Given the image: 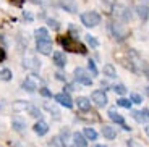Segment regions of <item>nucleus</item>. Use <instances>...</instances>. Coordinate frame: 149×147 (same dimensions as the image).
<instances>
[{
    "instance_id": "f257e3e1",
    "label": "nucleus",
    "mask_w": 149,
    "mask_h": 147,
    "mask_svg": "<svg viewBox=\"0 0 149 147\" xmlns=\"http://www.w3.org/2000/svg\"><path fill=\"white\" fill-rule=\"evenodd\" d=\"M58 42L62 44V47H63L65 50H68V52H78V53H81V55H84L86 52H88L81 42L74 41L71 36H60Z\"/></svg>"
},
{
    "instance_id": "f03ea898",
    "label": "nucleus",
    "mask_w": 149,
    "mask_h": 147,
    "mask_svg": "<svg viewBox=\"0 0 149 147\" xmlns=\"http://www.w3.org/2000/svg\"><path fill=\"white\" fill-rule=\"evenodd\" d=\"M81 23L86 28H94L101 23V15L96 11H84L81 13Z\"/></svg>"
},
{
    "instance_id": "7ed1b4c3",
    "label": "nucleus",
    "mask_w": 149,
    "mask_h": 147,
    "mask_svg": "<svg viewBox=\"0 0 149 147\" xmlns=\"http://www.w3.org/2000/svg\"><path fill=\"white\" fill-rule=\"evenodd\" d=\"M74 79L83 86H91L93 84V78L86 73V70H83V68H76V70H74Z\"/></svg>"
},
{
    "instance_id": "20e7f679",
    "label": "nucleus",
    "mask_w": 149,
    "mask_h": 147,
    "mask_svg": "<svg viewBox=\"0 0 149 147\" xmlns=\"http://www.w3.org/2000/svg\"><path fill=\"white\" fill-rule=\"evenodd\" d=\"M21 87L24 89V91H28V92L37 91V89H39V79H37L34 74H29V76H26V79L23 81Z\"/></svg>"
},
{
    "instance_id": "39448f33",
    "label": "nucleus",
    "mask_w": 149,
    "mask_h": 147,
    "mask_svg": "<svg viewBox=\"0 0 149 147\" xmlns=\"http://www.w3.org/2000/svg\"><path fill=\"white\" fill-rule=\"evenodd\" d=\"M91 100H93L94 103H96L97 107H105L107 105V94H105L104 91H94L93 94H91Z\"/></svg>"
},
{
    "instance_id": "423d86ee",
    "label": "nucleus",
    "mask_w": 149,
    "mask_h": 147,
    "mask_svg": "<svg viewBox=\"0 0 149 147\" xmlns=\"http://www.w3.org/2000/svg\"><path fill=\"white\" fill-rule=\"evenodd\" d=\"M23 65H24V68L33 70V71H37L39 68H41V62H39V60H37L34 55H26V57H24Z\"/></svg>"
},
{
    "instance_id": "0eeeda50",
    "label": "nucleus",
    "mask_w": 149,
    "mask_h": 147,
    "mask_svg": "<svg viewBox=\"0 0 149 147\" xmlns=\"http://www.w3.org/2000/svg\"><path fill=\"white\" fill-rule=\"evenodd\" d=\"M36 49L39 53H42V55H50L54 50L52 47V41H37L36 44Z\"/></svg>"
},
{
    "instance_id": "6e6552de",
    "label": "nucleus",
    "mask_w": 149,
    "mask_h": 147,
    "mask_svg": "<svg viewBox=\"0 0 149 147\" xmlns=\"http://www.w3.org/2000/svg\"><path fill=\"white\" fill-rule=\"evenodd\" d=\"M54 99H55V102H58L60 105L67 107V108H71V107H73V100L68 96V92H60V94H57Z\"/></svg>"
},
{
    "instance_id": "1a4fd4ad",
    "label": "nucleus",
    "mask_w": 149,
    "mask_h": 147,
    "mask_svg": "<svg viewBox=\"0 0 149 147\" xmlns=\"http://www.w3.org/2000/svg\"><path fill=\"white\" fill-rule=\"evenodd\" d=\"M136 13H138V16L143 19V21H146V19L149 18V7L146 2H141V3L136 5Z\"/></svg>"
},
{
    "instance_id": "9d476101",
    "label": "nucleus",
    "mask_w": 149,
    "mask_h": 147,
    "mask_svg": "<svg viewBox=\"0 0 149 147\" xmlns=\"http://www.w3.org/2000/svg\"><path fill=\"white\" fill-rule=\"evenodd\" d=\"M133 118L139 123H149V110L148 108H143L139 112H133Z\"/></svg>"
},
{
    "instance_id": "9b49d317",
    "label": "nucleus",
    "mask_w": 149,
    "mask_h": 147,
    "mask_svg": "<svg viewBox=\"0 0 149 147\" xmlns=\"http://www.w3.org/2000/svg\"><path fill=\"white\" fill-rule=\"evenodd\" d=\"M52 58H54V63H55L58 68H65V66H67V58H65L63 52H54Z\"/></svg>"
},
{
    "instance_id": "f8f14e48",
    "label": "nucleus",
    "mask_w": 149,
    "mask_h": 147,
    "mask_svg": "<svg viewBox=\"0 0 149 147\" xmlns=\"http://www.w3.org/2000/svg\"><path fill=\"white\" fill-rule=\"evenodd\" d=\"M76 105L81 112H89L91 110V100L88 97H78L76 99Z\"/></svg>"
},
{
    "instance_id": "ddd939ff",
    "label": "nucleus",
    "mask_w": 149,
    "mask_h": 147,
    "mask_svg": "<svg viewBox=\"0 0 149 147\" xmlns=\"http://www.w3.org/2000/svg\"><path fill=\"white\" fill-rule=\"evenodd\" d=\"M109 118H110L112 121L118 123V125H125V120H123V116L117 112L115 107H112V108H109Z\"/></svg>"
},
{
    "instance_id": "4468645a",
    "label": "nucleus",
    "mask_w": 149,
    "mask_h": 147,
    "mask_svg": "<svg viewBox=\"0 0 149 147\" xmlns=\"http://www.w3.org/2000/svg\"><path fill=\"white\" fill-rule=\"evenodd\" d=\"M47 131H49V125L45 121H42V120H39V121L34 125V132H36V134H39V136L47 134Z\"/></svg>"
},
{
    "instance_id": "2eb2a0df",
    "label": "nucleus",
    "mask_w": 149,
    "mask_h": 147,
    "mask_svg": "<svg viewBox=\"0 0 149 147\" xmlns=\"http://www.w3.org/2000/svg\"><path fill=\"white\" fill-rule=\"evenodd\" d=\"M60 5L65 8V11H70V13H76V10H78L74 0H60Z\"/></svg>"
},
{
    "instance_id": "dca6fc26",
    "label": "nucleus",
    "mask_w": 149,
    "mask_h": 147,
    "mask_svg": "<svg viewBox=\"0 0 149 147\" xmlns=\"http://www.w3.org/2000/svg\"><path fill=\"white\" fill-rule=\"evenodd\" d=\"M88 142H86L84 136H83L81 132H74L73 134V147H86Z\"/></svg>"
},
{
    "instance_id": "f3484780",
    "label": "nucleus",
    "mask_w": 149,
    "mask_h": 147,
    "mask_svg": "<svg viewBox=\"0 0 149 147\" xmlns=\"http://www.w3.org/2000/svg\"><path fill=\"white\" fill-rule=\"evenodd\" d=\"M102 134H104L105 139H110V141L117 137V131H115V128H112V126H109V125H105L104 128H102Z\"/></svg>"
},
{
    "instance_id": "a211bd4d",
    "label": "nucleus",
    "mask_w": 149,
    "mask_h": 147,
    "mask_svg": "<svg viewBox=\"0 0 149 147\" xmlns=\"http://www.w3.org/2000/svg\"><path fill=\"white\" fill-rule=\"evenodd\" d=\"M34 34H36L37 41H50V37H49V31L45 29V28H37Z\"/></svg>"
},
{
    "instance_id": "6ab92c4d",
    "label": "nucleus",
    "mask_w": 149,
    "mask_h": 147,
    "mask_svg": "<svg viewBox=\"0 0 149 147\" xmlns=\"http://www.w3.org/2000/svg\"><path fill=\"white\" fill-rule=\"evenodd\" d=\"M104 76H107V78H115L117 76V70L113 68V65H112V63L104 65Z\"/></svg>"
},
{
    "instance_id": "aec40b11",
    "label": "nucleus",
    "mask_w": 149,
    "mask_h": 147,
    "mask_svg": "<svg viewBox=\"0 0 149 147\" xmlns=\"http://www.w3.org/2000/svg\"><path fill=\"white\" fill-rule=\"evenodd\" d=\"M24 112H28V113H29L33 118H39V116H41L39 108H37V107H34V105H29V103H28V107H26V110H24Z\"/></svg>"
},
{
    "instance_id": "412c9836",
    "label": "nucleus",
    "mask_w": 149,
    "mask_h": 147,
    "mask_svg": "<svg viewBox=\"0 0 149 147\" xmlns=\"http://www.w3.org/2000/svg\"><path fill=\"white\" fill-rule=\"evenodd\" d=\"M112 28H113V34H115V36L118 37L120 41H122V39H125V36L128 34L127 31H122V28H120V24H113Z\"/></svg>"
},
{
    "instance_id": "4be33fe9",
    "label": "nucleus",
    "mask_w": 149,
    "mask_h": 147,
    "mask_svg": "<svg viewBox=\"0 0 149 147\" xmlns=\"http://www.w3.org/2000/svg\"><path fill=\"white\" fill-rule=\"evenodd\" d=\"M11 76H13V74H11V71L8 70V68H2V70H0V79H2V81H10Z\"/></svg>"
},
{
    "instance_id": "5701e85b",
    "label": "nucleus",
    "mask_w": 149,
    "mask_h": 147,
    "mask_svg": "<svg viewBox=\"0 0 149 147\" xmlns=\"http://www.w3.org/2000/svg\"><path fill=\"white\" fill-rule=\"evenodd\" d=\"M84 137L86 139H89V141H94L97 137V132L94 131L93 128H84Z\"/></svg>"
},
{
    "instance_id": "b1692460",
    "label": "nucleus",
    "mask_w": 149,
    "mask_h": 147,
    "mask_svg": "<svg viewBox=\"0 0 149 147\" xmlns=\"http://www.w3.org/2000/svg\"><path fill=\"white\" fill-rule=\"evenodd\" d=\"M84 37H86V42H88V44H89L91 47H94V49H96L97 45H99V42H97V39H96L94 36H91V34H86Z\"/></svg>"
},
{
    "instance_id": "393cba45",
    "label": "nucleus",
    "mask_w": 149,
    "mask_h": 147,
    "mask_svg": "<svg viewBox=\"0 0 149 147\" xmlns=\"http://www.w3.org/2000/svg\"><path fill=\"white\" fill-rule=\"evenodd\" d=\"M44 107H45V110H49L50 113H54V118H55V120H58V118H60V113H58V110H57V108H55L54 105H50V103H45Z\"/></svg>"
},
{
    "instance_id": "a878e982",
    "label": "nucleus",
    "mask_w": 149,
    "mask_h": 147,
    "mask_svg": "<svg viewBox=\"0 0 149 147\" xmlns=\"http://www.w3.org/2000/svg\"><path fill=\"white\" fill-rule=\"evenodd\" d=\"M24 128H26V125H24L23 121H19V120H13V129H15V131L21 132Z\"/></svg>"
},
{
    "instance_id": "bb28decb",
    "label": "nucleus",
    "mask_w": 149,
    "mask_h": 147,
    "mask_svg": "<svg viewBox=\"0 0 149 147\" xmlns=\"http://www.w3.org/2000/svg\"><path fill=\"white\" fill-rule=\"evenodd\" d=\"M26 107H28V103H26V102H23V100H19V102L13 103V110H15V112H19V110H26Z\"/></svg>"
},
{
    "instance_id": "cd10ccee",
    "label": "nucleus",
    "mask_w": 149,
    "mask_h": 147,
    "mask_svg": "<svg viewBox=\"0 0 149 147\" xmlns=\"http://www.w3.org/2000/svg\"><path fill=\"white\" fill-rule=\"evenodd\" d=\"M117 105H118V107H123V108H131V102H130L128 99H123V97L117 100Z\"/></svg>"
},
{
    "instance_id": "c85d7f7f",
    "label": "nucleus",
    "mask_w": 149,
    "mask_h": 147,
    "mask_svg": "<svg viewBox=\"0 0 149 147\" xmlns=\"http://www.w3.org/2000/svg\"><path fill=\"white\" fill-rule=\"evenodd\" d=\"M88 68H89V71H91V74H93V76H97V74H99V71H97V68H96V63H94V60H89V62H88Z\"/></svg>"
},
{
    "instance_id": "c756f323",
    "label": "nucleus",
    "mask_w": 149,
    "mask_h": 147,
    "mask_svg": "<svg viewBox=\"0 0 149 147\" xmlns=\"http://www.w3.org/2000/svg\"><path fill=\"white\" fill-rule=\"evenodd\" d=\"M113 91H115L117 94H120V96H125V94H127V87L123 84H115L113 86Z\"/></svg>"
},
{
    "instance_id": "7c9ffc66",
    "label": "nucleus",
    "mask_w": 149,
    "mask_h": 147,
    "mask_svg": "<svg viewBox=\"0 0 149 147\" xmlns=\"http://www.w3.org/2000/svg\"><path fill=\"white\" fill-rule=\"evenodd\" d=\"M47 24L50 26V28H52L54 31H58V29H60V23L57 21V19H52V18H49V19H47Z\"/></svg>"
},
{
    "instance_id": "2f4dec72",
    "label": "nucleus",
    "mask_w": 149,
    "mask_h": 147,
    "mask_svg": "<svg viewBox=\"0 0 149 147\" xmlns=\"http://www.w3.org/2000/svg\"><path fill=\"white\" fill-rule=\"evenodd\" d=\"M141 102H143V97L139 94H136V92H133L131 94V103H141Z\"/></svg>"
},
{
    "instance_id": "473e14b6",
    "label": "nucleus",
    "mask_w": 149,
    "mask_h": 147,
    "mask_svg": "<svg viewBox=\"0 0 149 147\" xmlns=\"http://www.w3.org/2000/svg\"><path fill=\"white\" fill-rule=\"evenodd\" d=\"M39 92H41L44 97H52V92L49 91L47 87H41V89H39Z\"/></svg>"
},
{
    "instance_id": "72a5a7b5",
    "label": "nucleus",
    "mask_w": 149,
    "mask_h": 147,
    "mask_svg": "<svg viewBox=\"0 0 149 147\" xmlns=\"http://www.w3.org/2000/svg\"><path fill=\"white\" fill-rule=\"evenodd\" d=\"M54 144H55L57 147H67V144H65V141H62L60 137H55V139H54Z\"/></svg>"
},
{
    "instance_id": "f704fd0d",
    "label": "nucleus",
    "mask_w": 149,
    "mask_h": 147,
    "mask_svg": "<svg viewBox=\"0 0 149 147\" xmlns=\"http://www.w3.org/2000/svg\"><path fill=\"white\" fill-rule=\"evenodd\" d=\"M11 5H15V7H23V3H24V0H10Z\"/></svg>"
},
{
    "instance_id": "c9c22d12",
    "label": "nucleus",
    "mask_w": 149,
    "mask_h": 147,
    "mask_svg": "<svg viewBox=\"0 0 149 147\" xmlns=\"http://www.w3.org/2000/svg\"><path fill=\"white\" fill-rule=\"evenodd\" d=\"M127 146H128V147H141V146H139V144L136 142L134 139H130V141L127 142Z\"/></svg>"
},
{
    "instance_id": "e433bc0d",
    "label": "nucleus",
    "mask_w": 149,
    "mask_h": 147,
    "mask_svg": "<svg viewBox=\"0 0 149 147\" xmlns=\"http://www.w3.org/2000/svg\"><path fill=\"white\" fill-rule=\"evenodd\" d=\"M55 76H57V79H58V81H67V79H65V76L62 73H57Z\"/></svg>"
},
{
    "instance_id": "4c0bfd02",
    "label": "nucleus",
    "mask_w": 149,
    "mask_h": 147,
    "mask_svg": "<svg viewBox=\"0 0 149 147\" xmlns=\"http://www.w3.org/2000/svg\"><path fill=\"white\" fill-rule=\"evenodd\" d=\"M3 60H5V50L0 49V62H3Z\"/></svg>"
},
{
    "instance_id": "58836bf2",
    "label": "nucleus",
    "mask_w": 149,
    "mask_h": 147,
    "mask_svg": "<svg viewBox=\"0 0 149 147\" xmlns=\"http://www.w3.org/2000/svg\"><path fill=\"white\" fill-rule=\"evenodd\" d=\"M24 18H28V19H29V21H31V19H33V16H31L29 13H26V11H24Z\"/></svg>"
},
{
    "instance_id": "ea45409f",
    "label": "nucleus",
    "mask_w": 149,
    "mask_h": 147,
    "mask_svg": "<svg viewBox=\"0 0 149 147\" xmlns=\"http://www.w3.org/2000/svg\"><path fill=\"white\" fill-rule=\"evenodd\" d=\"M146 96L149 97V87H146Z\"/></svg>"
},
{
    "instance_id": "a19ab883",
    "label": "nucleus",
    "mask_w": 149,
    "mask_h": 147,
    "mask_svg": "<svg viewBox=\"0 0 149 147\" xmlns=\"http://www.w3.org/2000/svg\"><path fill=\"white\" fill-rule=\"evenodd\" d=\"M146 132H148V134H149V126H148V128H146Z\"/></svg>"
},
{
    "instance_id": "79ce46f5",
    "label": "nucleus",
    "mask_w": 149,
    "mask_h": 147,
    "mask_svg": "<svg viewBox=\"0 0 149 147\" xmlns=\"http://www.w3.org/2000/svg\"><path fill=\"white\" fill-rule=\"evenodd\" d=\"M94 147H105V146H101V144H99V146H94Z\"/></svg>"
}]
</instances>
